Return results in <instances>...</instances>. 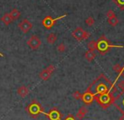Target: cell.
Returning a JSON list of instances; mask_svg holds the SVG:
<instances>
[{
  "instance_id": "obj_31",
  "label": "cell",
  "mask_w": 124,
  "mask_h": 120,
  "mask_svg": "<svg viewBox=\"0 0 124 120\" xmlns=\"http://www.w3.org/2000/svg\"><path fill=\"white\" fill-rule=\"evenodd\" d=\"M119 120H124V114H123V116H122L121 118H120V119H119Z\"/></svg>"
},
{
  "instance_id": "obj_28",
  "label": "cell",
  "mask_w": 124,
  "mask_h": 120,
  "mask_svg": "<svg viewBox=\"0 0 124 120\" xmlns=\"http://www.w3.org/2000/svg\"><path fill=\"white\" fill-rule=\"evenodd\" d=\"M90 36V34L89 32H87V31H85V33H84V36H83V40H87L89 37Z\"/></svg>"
},
{
  "instance_id": "obj_18",
  "label": "cell",
  "mask_w": 124,
  "mask_h": 120,
  "mask_svg": "<svg viewBox=\"0 0 124 120\" xmlns=\"http://www.w3.org/2000/svg\"><path fill=\"white\" fill-rule=\"evenodd\" d=\"M57 34H54V33H51L49 35L47 36V38H46V41H47L48 44L53 45L57 41Z\"/></svg>"
},
{
  "instance_id": "obj_12",
  "label": "cell",
  "mask_w": 124,
  "mask_h": 120,
  "mask_svg": "<svg viewBox=\"0 0 124 120\" xmlns=\"http://www.w3.org/2000/svg\"><path fill=\"white\" fill-rule=\"evenodd\" d=\"M29 93H30L29 89H28V87H26L25 86H20V87L17 89V94L20 97H25L29 94Z\"/></svg>"
},
{
  "instance_id": "obj_25",
  "label": "cell",
  "mask_w": 124,
  "mask_h": 120,
  "mask_svg": "<svg viewBox=\"0 0 124 120\" xmlns=\"http://www.w3.org/2000/svg\"><path fill=\"white\" fill-rule=\"evenodd\" d=\"M114 16H116V13H114V11H112V10H108L107 13H106V17L109 19V18H111V17H114Z\"/></svg>"
},
{
  "instance_id": "obj_9",
  "label": "cell",
  "mask_w": 124,
  "mask_h": 120,
  "mask_svg": "<svg viewBox=\"0 0 124 120\" xmlns=\"http://www.w3.org/2000/svg\"><path fill=\"white\" fill-rule=\"evenodd\" d=\"M80 99H81L84 103H85L86 105L91 104L92 102H93V101L95 100V99H94V96L88 91H86L85 93H83V94L81 95V98Z\"/></svg>"
},
{
  "instance_id": "obj_15",
  "label": "cell",
  "mask_w": 124,
  "mask_h": 120,
  "mask_svg": "<svg viewBox=\"0 0 124 120\" xmlns=\"http://www.w3.org/2000/svg\"><path fill=\"white\" fill-rule=\"evenodd\" d=\"M1 21L3 22L5 25H8V24H10L13 22V20H12V18L10 17L9 13H5L1 18Z\"/></svg>"
},
{
  "instance_id": "obj_21",
  "label": "cell",
  "mask_w": 124,
  "mask_h": 120,
  "mask_svg": "<svg viewBox=\"0 0 124 120\" xmlns=\"http://www.w3.org/2000/svg\"><path fill=\"white\" fill-rule=\"evenodd\" d=\"M121 10H124V0H112Z\"/></svg>"
},
{
  "instance_id": "obj_7",
  "label": "cell",
  "mask_w": 124,
  "mask_h": 120,
  "mask_svg": "<svg viewBox=\"0 0 124 120\" xmlns=\"http://www.w3.org/2000/svg\"><path fill=\"white\" fill-rule=\"evenodd\" d=\"M66 16H67V15L64 14V15H62V16H60V17H58V18H57V19H53V18H52L51 16H46V18L42 20V24L46 28V29H50L54 25V24L56 23V21H57V20H61V19L64 18V17H66Z\"/></svg>"
},
{
  "instance_id": "obj_19",
  "label": "cell",
  "mask_w": 124,
  "mask_h": 120,
  "mask_svg": "<svg viewBox=\"0 0 124 120\" xmlns=\"http://www.w3.org/2000/svg\"><path fill=\"white\" fill-rule=\"evenodd\" d=\"M87 47H88L89 50H91V51H95V50H96V41H90V42L88 43V45H87Z\"/></svg>"
},
{
  "instance_id": "obj_16",
  "label": "cell",
  "mask_w": 124,
  "mask_h": 120,
  "mask_svg": "<svg viewBox=\"0 0 124 120\" xmlns=\"http://www.w3.org/2000/svg\"><path fill=\"white\" fill-rule=\"evenodd\" d=\"M96 56V54L95 53L94 51H91V50H88V51L85 52V57L88 61H91L93 60L95 58Z\"/></svg>"
},
{
  "instance_id": "obj_5",
  "label": "cell",
  "mask_w": 124,
  "mask_h": 120,
  "mask_svg": "<svg viewBox=\"0 0 124 120\" xmlns=\"http://www.w3.org/2000/svg\"><path fill=\"white\" fill-rule=\"evenodd\" d=\"M27 45L31 50H37L41 45V41L40 38L36 35H32L27 41Z\"/></svg>"
},
{
  "instance_id": "obj_10",
  "label": "cell",
  "mask_w": 124,
  "mask_h": 120,
  "mask_svg": "<svg viewBox=\"0 0 124 120\" xmlns=\"http://www.w3.org/2000/svg\"><path fill=\"white\" fill-rule=\"evenodd\" d=\"M84 33H85V30H84L82 28L78 27L73 31L72 35L73 37H74L78 41H82L83 40V36H84Z\"/></svg>"
},
{
  "instance_id": "obj_22",
  "label": "cell",
  "mask_w": 124,
  "mask_h": 120,
  "mask_svg": "<svg viewBox=\"0 0 124 120\" xmlns=\"http://www.w3.org/2000/svg\"><path fill=\"white\" fill-rule=\"evenodd\" d=\"M85 24L88 26H92L94 24H95V20L92 17H88V18L85 20Z\"/></svg>"
},
{
  "instance_id": "obj_26",
  "label": "cell",
  "mask_w": 124,
  "mask_h": 120,
  "mask_svg": "<svg viewBox=\"0 0 124 120\" xmlns=\"http://www.w3.org/2000/svg\"><path fill=\"white\" fill-rule=\"evenodd\" d=\"M117 87H118V89L121 90V92L124 91V81H119V83L117 84Z\"/></svg>"
},
{
  "instance_id": "obj_1",
  "label": "cell",
  "mask_w": 124,
  "mask_h": 120,
  "mask_svg": "<svg viewBox=\"0 0 124 120\" xmlns=\"http://www.w3.org/2000/svg\"><path fill=\"white\" fill-rule=\"evenodd\" d=\"M113 87H114V83L111 82L109 78L106 77L104 74H101L89 86L87 91L90 92L94 97H95L102 93H110Z\"/></svg>"
},
{
  "instance_id": "obj_8",
  "label": "cell",
  "mask_w": 124,
  "mask_h": 120,
  "mask_svg": "<svg viewBox=\"0 0 124 120\" xmlns=\"http://www.w3.org/2000/svg\"><path fill=\"white\" fill-rule=\"evenodd\" d=\"M18 26H19V28H20V29L24 33V34L28 33L31 29H32V24H31L28 20H23L20 24H19Z\"/></svg>"
},
{
  "instance_id": "obj_6",
  "label": "cell",
  "mask_w": 124,
  "mask_h": 120,
  "mask_svg": "<svg viewBox=\"0 0 124 120\" xmlns=\"http://www.w3.org/2000/svg\"><path fill=\"white\" fill-rule=\"evenodd\" d=\"M54 71H55V67H54L53 65L48 66L46 69H44L42 72H41V73H40V75H39L40 78H41V80H43V81H47L51 77V76H52V74L53 73Z\"/></svg>"
},
{
  "instance_id": "obj_14",
  "label": "cell",
  "mask_w": 124,
  "mask_h": 120,
  "mask_svg": "<svg viewBox=\"0 0 124 120\" xmlns=\"http://www.w3.org/2000/svg\"><path fill=\"white\" fill-rule=\"evenodd\" d=\"M30 112L31 113H39L41 112V107L37 103H32L30 105Z\"/></svg>"
},
{
  "instance_id": "obj_27",
  "label": "cell",
  "mask_w": 124,
  "mask_h": 120,
  "mask_svg": "<svg viewBox=\"0 0 124 120\" xmlns=\"http://www.w3.org/2000/svg\"><path fill=\"white\" fill-rule=\"evenodd\" d=\"M81 93H79V92H75V93H74V94H73V97H74L75 99H80L81 98Z\"/></svg>"
},
{
  "instance_id": "obj_17",
  "label": "cell",
  "mask_w": 124,
  "mask_h": 120,
  "mask_svg": "<svg viewBox=\"0 0 124 120\" xmlns=\"http://www.w3.org/2000/svg\"><path fill=\"white\" fill-rule=\"evenodd\" d=\"M9 13L10 17H11L13 20H18V19L20 18V12L19 11L18 9H16V8H14V9H12L11 12H10V13Z\"/></svg>"
},
{
  "instance_id": "obj_3",
  "label": "cell",
  "mask_w": 124,
  "mask_h": 120,
  "mask_svg": "<svg viewBox=\"0 0 124 120\" xmlns=\"http://www.w3.org/2000/svg\"><path fill=\"white\" fill-rule=\"evenodd\" d=\"M94 99L97 102L99 105H101L103 108H107L111 105H112L113 101H114V97L110 93H102L98 96L94 97Z\"/></svg>"
},
{
  "instance_id": "obj_20",
  "label": "cell",
  "mask_w": 124,
  "mask_h": 120,
  "mask_svg": "<svg viewBox=\"0 0 124 120\" xmlns=\"http://www.w3.org/2000/svg\"><path fill=\"white\" fill-rule=\"evenodd\" d=\"M118 22H119V20H118V19L116 18V16L108 19V23H109L110 25H111V26H116V24H118Z\"/></svg>"
},
{
  "instance_id": "obj_13",
  "label": "cell",
  "mask_w": 124,
  "mask_h": 120,
  "mask_svg": "<svg viewBox=\"0 0 124 120\" xmlns=\"http://www.w3.org/2000/svg\"><path fill=\"white\" fill-rule=\"evenodd\" d=\"M88 113V108L86 107H82L78 110V112L76 114V118L78 119H82L85 116V114Z\"/></svg>"
},
{
  "instance_id": "obj_11",
  "label": "cell",
  "mask_w": 124,
  "mask_h": 120,
  "mask_svg": "<svg viewBox=\"0 0 124 120\" xmlns=\"http://www.w3.org/2000/svg\"><path fill=\"white\" fill-rule=\"evenodd\" d=\"M48 117H49L51 120H60L61 117H62V114L60 113V112L57 109L54 108L49 113Z\"/></svg>"
},
{
  "instance_id": "obj_4",
  "label": "cell",
  "mask_w": 124,
  "mask_h": 120,
  "mask_svg": "<svg viewBox=\"0 0 124 120\" xmlns=\"http://www.w3.org/2000/svg\"><path fill=\"white\" fill-rule=\"evenodd\" d=\"M113 105L120 111L123 114H124V91L120 92L113 101Z\"/></svg>"
},
{
  "instance_id": "obj_29",
  "label": "cell",
  "mask_w": 124,
  "mask_h": 120,
  "mask_svg": "<svg viewBox=\"0 0 124 120\" xmlns=\"http://www.w3.org/2000/svg\"><path fill=\"white\" fill-rule=\"evenodd\" d=\"M64 120H75V119H74V118L73 117V116L70 114V115H69V116H68V117L66 118V119H64Z\"/></svg>"
},
{
  "instance_id": "obj_24",
  "label": "cell",
  "mask_w": 124,
  "mask_h": 120,
  "mask_svg": "<svg viewBox=\"0 0 124 120\" xmlns=\"http://www.w3.org/2000/svg\"><path fill=\"white\" fill-rule=\"evenodd\" d=\"M113 68V70L115 71V72H117V73H120L121 72V71H122V68H123V67H121V66L119 65V64H116V65H115L114 67H112Z\"/></svg>"
},
{
  "instance_id": "obj_30",
  "label": "cell",
  "mask_w": 124,
  "mask_h": 120,
  "mask_svg": "<svg viewBox=\"0 0 124 120\" xmlns=\"http://www.w3.org/2000/svg\"><path fill=\"white\" fill-rule=\"evenodd\" d=\"M120 74H121V76L124 78V67L122 68V71H121V72H120Z\"/></svg>"
},
{
  "instance_id": "obj_2",
  "label": "cell",
  "mask_w": 124,
  "mask_h": 120,
  "mask_svg": "<svg viewBox=\"0 0 124 120\" xmlns=\"http://www.w3.org/2000/svg\"><path fill=\"white\" fill-rule=\"evenodd\" d=\"M96 50L101 55H105L112 48H124L123 46H116V45H111L108 39L105 36H101L96 41Z\"/></svg>"
},
{
  "instance_id": "obj_23",
  "label": "cell",
  "mask_w": 124,
  "mask_h": 120,
  "mask_svg": "<svg viewBox=\"0 0 124 120\" xmlns=\"http://www.w3.org/2000/svg\"><path fill=\"white\" fill-rule=\"evenodd\" d=\"M57 51L60 52V53L64 52V51H65V50H66L65 45H64L63 43H61V44H59L58 46H57Z\"/></svg>"
}]
</instances>
